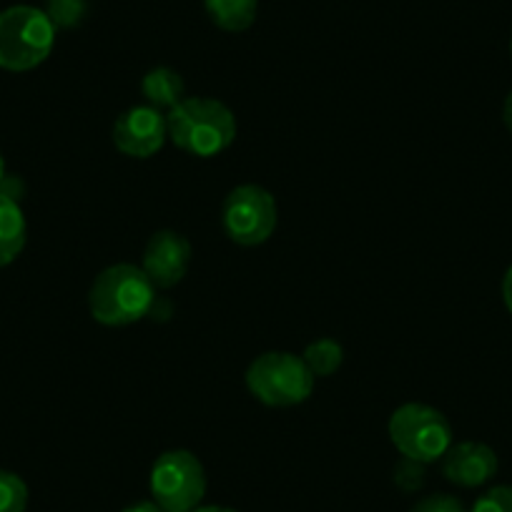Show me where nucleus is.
Segmentation results:
<instances>
[{
    "label": "nucleus",
    "instance_id": "obj_1",
    "mask_svg": "<svg viewBox=\"0 0 512 512\" xmlns=\"http://www.w3.org/2000/svg\"><path fill=\"white\" fill-rule=\"evenodd\" d=\"M169 139L176 149L199 159H211L236 139V116L216 98H181L166 116Z\"/></svg>",
    "mask_w": 512,
    "mask_h": 512
},
{
    "label": "nucleus",
    "instance_id": "obj_2",
    "mask_svg": "<svg viewBox=\"0 0 512 512\" xmlns=\"http://www.w3.org/2000/svg\"><path fill=\"white\" fill-rule=\"evenodd\" d=\"M156 287L136 264H113L103 269L88 292V309L98 324L128 327L154 309Z\"/></svg>",
    "mask_w": 512,
    "mask_h": 512
},
{
    "label": "nucleus",
    "instance_id": "obj_3",
    "mask_svg": "<svg viewBox=\"0 0 512 512\" xmlns=\"http://www.w3.org/2000/svg\"><path fill=\"white\" fill-rule=\"evenodd\" d=\"M53 43L56 26L41 8L13 6L0 13V68L33 71L51 56Z\"/></svg>",
    "mask_w": 512,
    "mask_h": 512
},
{
    "label": "nucleus",
    "instance_id": "obj_4",
    "mask_svg": "<svg viewBox=\"0 0 512 512\" xmlns=\"http://www.w3.org/2000/svg\"><path fill=\"white\" fill-rule=\"evenodd\" d=\"M314 374L292 352H267L246 369V387L267 407L302 405L314 392Z\"/></svg>",
    "mask_w": 512,
    "mask_h": 512
},
{
    "label": "nucleus",
    "instance_id": "obj_5",
    "mask_svg": "<svg viewBox=\"0 0 512 512\" xmlns=\"http://www.w3.org/2000/svg\"><path fill=\"white\" fill-rule=\"evenodd\" d=\"M390 440L405 460L430 465L442 460L452 445V427L440 410L410 402L392 412Z\"/></svg>",
    "mask_w": 512,
    "mask_h": 512
},
{
    "label": "nucleus",
    "instance_id": "obj_6",
    "mask_svg": "<svg viewBox=\"0 0 512 512\" xmlns=\"http://www.w3.org/2000/svg\"><path fill=\"white\" fill-rule=\"evenodd\" d=\"M149 487L166 512H191L206 495L204 465L194 452L169 450L151 467Z\"/></svg>",
    "mask_w": 512,
    "mask_h": 512
},
{
    "label": "nucleus",
    "instance_id": "obj_7",
    "mask_svg": "<svg viewBox=\"0 0 512 512\" xmlns=\"http://www.w3.org/2000/svg\"><path fill=\"white\" fill-rule=\"evenodd\" d=\"M277 221V201L264 186H236L221 206V224H224L226 236L239 246L264 244L277 229Z\"/></svg>",
    "mask_w": 512,
    "mask_h": 512
},
{
    "label": "nucleus",
    "instance_id": "obj_8",
    "mask_svg": "<svg viewBox=\"0 0 512 512\" xmlns=\"http://www.w3.org/2000/svg\"><path fill=\"white\" fill-rule=\"evenodd\" d=\"M169 139L166 116L154 106H134L123 111L113 123V144L123 156L151 159Z\"/></svg>",
    "mask_w": 512,
    "mask_h": 512
},
{
    "label": "nucleus",
    "instance_id": "obj_9",
    "mask_svg": "<svg viewBox=\"0 0 512 512\" xmlns=\"http://www.w3.org/2000/svg\"><path fill=\"white\" fill-rule=\"evenodd\" d=\"M191 264V244L176 231H156L144 251L141 269L156 289H171L186 277Z\"/></svg>",
    "mask_w": 512,
    "mask_h": 512
},
{
    "label": "nucleus",
    "instance_id": "obj_10",
    "mask_svg": "<svg viewBox=\"0 0 512 512\" xmlns=\"http://www.w3.org/2000/svg\"><path fill=\"white\" fill-rule=\"evenodd\" d=\"M497 455L485 442H457L442 455V475L457 487H482L497 475Z\"/></svg>",
    "mask_w": 512,
    "mask_h": 512
},
{
    "label": "nucleus",
    "instance_id": "obj_11",
    "mask_svg": "<svg viewBox=\"0 0 512 512\" xmlns=\"http://www.w3.org/2000/svg\"><path fill=\"white\" fill-rule=\"evenodd\" d=\"M28 226L21 204L11 191L0 189V267H8L26 246Z\"/></svg>",
    "mask_w": 512,
    "mask_h": 512
},
{
    "label": "nucleus",
    "instance_id": "obj_12",
    "mask_svg": "<svg viewBox=\"0 0 512 512\" xmlns=\"http://www.w3.org/2000/svg\"><path fill=\"white\" fill-rule=\"evenodd\" d=\"M141 91H144L149 106L159 108V111L161 108H169L171 111L184 98V81H181L176 71L159 66L146 73L144 81H141Z\"/></svg>",
    "mask_w": 512,
    "mask_h": 512
},
{
    "label": "nucleus",
    "instance_id": "obj_13",
    "mask_svg": "<svg viewBox=\"0 0 512 512\" xmlns=\"http://www.w3.org/2000/svg\"><path fill=\"white\" fill-rule=\"evenodd\" d=\"M204 6L221 31L241 33L256 21L259 0H204Z\"/></svg>",
    "mask_w": 512,
    "mask_h": 512
},
{
    "label": "nucleus",
    "instance_id": "obj_14",
    "mask_svg": "<svg viewBox=\"0 0 512 512\" xmlns=\"http://www.w3.org/2000/svg\"><path fill=\"white\" fill-rule=\"evenodd\" d=\"M302 359L314 377H329V374H334L342 367L344 349L334 339H317V342H312L304 349Z\"/></svg>",
    "mask_w": 512,
    "mask_h": 512
},
{
    "label": "nucleus",
    "instance_id": "obj_15",
    "mask_svg": "<svg viewBox=\"0 0 512 512\" xmlns=\"http://www.w3.org/2000/svg\"><path fill=\"white\" fill-rule=\"evenodd\" d=\"M28 487L16 472L0 470V512H26Z\"/></svg>",
    "mask_w": 512,
    "mask_h": 512
},
{
    "label": "nucleus",
    "instance_id": "obj_16",
    "mask_svg": "<svg viewBox=\"0 0 512 512\" xmlns=\"http://www.w3.org/2000/svg\"><path fill=\"white\" fill-rule=\"evenodd\" d=\"M46 16L56 28H73L86 16V0H48Z\"/></svg>",
    "mask_w": 512,
    "mask_h": 512
},
{
    "label": "nucleus",
    "instance_id": "obj_17",
    "mask_svg": "<svg viewBox=\"0 0 512 512\" xmlns=\"http://www.w3.org/2000/svg\"><path fill=\"white\" fill-rule=\"evenodd\" d=\"M470 512H512V485H497L482 492Z\"/></svg>",
    "mask_w": 512,
    "mask_h": 512
},
{
    "label": "nucleus",
    "instance_id": "obj_18",
    "mask_svg": "<svg viewBox=\"0 0 512 512\" xmlns=\"http://www.w3.org/2000/svg\"><path fill=\"white\" fill-rule=\"evenodd\" d=\"M410 512H467L457 497L452 495H430L417 502Z\"/></svg>",
    "mask_w": 512,
    "mask_h": 512
},
{
    "label": "nucleus",
    "instance_id": "obj_19",
    "mask_svg": "<svg viewBox=\"0 0 512 512\" xmlns=\"http://www.w3.org/2000/svg\"><path fill=\"white\" fill-rule=\"evenodd\" d=\"M123 512H166V510L156 500H141V502H134V505L123 507Z\"/></svg>",
    "mask_w": 512,
    "mask_h": 512
},
{
    "label": "nucleus",
    "instance_id": "obj_20",
    "mask_svg": "<svg viewBox=\"0 0 512 512\" xmlns=\"http://www.w3.org/2000/svg\"><path fill=\"white\" fill-rule=\"evenodd\" d=\"M502 302H505L507 312L512 314V267L507 269L505 277H502Z\"/></svg>",
    "mask_w": 512,
    "mask_h": 512
},
{
    "label": "nucleus",
    "instance_id": "obj_21",
    "mask_svg": "<svg viewBox=\"0 0 512 512\" xmlns=\"http://www.w3.org/2000/svg\"><path fill=\"white\" fill-rule=\"evenodd\" d=\"M502 121H505L507 131H510V134H512V91L507 93L505 103H502Z\"/></svg>",
    "mask_w": 512,
    "mask_h": 512
},
{
    "label": "nucleus",
    "instance_id": "obj_22",
    "mask_svg": "<svg viewBox=\"0 0 512 512\" xmlns=\"http://www.w3.org/2000/svg\"><path fill=\"white\" fill-rule=\"evenodd\" d=\"M191 512H236V510H231V507H224V505H206V507L199 505Z\"/></svg>",
    "mask_w": 512,
    "mask_h": 512
},
{
    "label": "nucleus",
    "instance_id": "obj_23",
    "mask_svg": "<svg viewBox=\"0 0 512 512\" xmlns=\"http://www.w3.org/2000/svg\"><path fill=\"white\" fill-rule=\"evenodd\" d=\"M6 181V161H3V156H0V184Z\"/></svg>",
    "mask_w": 512,
    "mask_h": 512
},
{
    "label": "nucleus",
    "instance_id": "obj_24",
    "mask_svg": "<svg viewBox=\"0 0 512 512\" xmlns=\"http://www.w3.org/2000/svg\"><path fill=\"white\" fill-rule=\"evenodd\" d=\"M510 58H512V36H510Z\"/></svg>",
    "mask_w": 512,
    "mask_h": 512
}]
</instances>
